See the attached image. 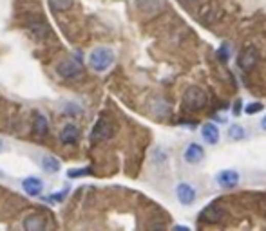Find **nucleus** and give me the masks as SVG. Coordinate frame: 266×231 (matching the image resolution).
Returning a JSON list of instances; mask_svg holds the SVG:
<instances>
[{"instance_id":"nucleus-1","label":"nucleus","mask_w":266,"mask_h":231,"mask_svg":"<svg viewBox=\"0 0 266 231\" xmlns=\"http://www.w3.org/2000/svg\"><path fill=\"white\" fill-rule=\"evenodd\" d=\"M207 103H209V98H207L203 89L199 87H194L192 85V87L187 89L185 94H183V107H185V110H189V112H197V110L204 109Z\"/></svg>"},{"instance_id":"nucleus-2","label":"nucleus","mask_w":266,"mask_h":231,"mask_svg":"<svg viewBox=\"0 0 266 231\" xmlns=\"http://www.w3.org/2000/svg\"><path fill=\"white\" fill-rule=\"evenodd\" d=\"M112 61H114V53H112L109 47H96V49L91 53V56H89V65L96 72L107 71L112 65Z\"/></svg>"},{"instance_id":"nucleus-3","label":"nucleus","mask_w":266,"mask_h":231,"mask_svg":"<svg viewBox=\"0 0 266 231\" xmlns=\"http://www.w3.org/2000/svg\"><path fill=\"white\" fill-rule=\"evenodd\" d=\"M259 58L261 56H259L257 47L247 46L239 53V56H237V65H239V69H243V71H254L259 64Z\"/></svg>"},{"instance_id":"nucleus-4","label":"nucleus","mask_w":266,"mask_h":231,"mask_svg":"<svg viewBox=\"0 0 266 231\" xmlns=\"http://www.w3.org/2000/svg\"><path fill=\"white\" fill-rule=\"evenodd\" d=\"M112 132H114V127L109 119L101 118L94 123L93 130H91V141L93 143H100V141H107L109 137H112Z\"/></svg>"},{"instance_id":"nucleus-5","label":"nucleus","mask_w":266,"mask_h":231,"mask_svg":"<svg viewBox=\"0 0 266 231\" xmlns=\"http://www.w3.org/2000/svg\"><path fill=\"white\" fill-rule=\"evenodd\" d=\"M58 74L64 76V78H69V80H73V78H78V76L81 74V61L80 58H67V60H64L62 64H58Z\"/></svg>"},{"instance_id":"nucleus-6","label":"nucleus","mask_w":266,"mask_h":231,"mask_svg":"<svg viewBox=\"0 0 266 231\" xmlns=\"http://www.w3.org/2000/svg\"><path fill=\"white\" fill-rule=\"evenodd\" d=\"M224 215H227V212H224L221 206L209 204L207 208L203 209V212L199 213V219L203 220V222H207V224H219L221 220L224 219Z\"/></svg>"},{"instance_id":"nucleus-7","label":"nucleus","mask_w":266,"mask_h":231,"mask_svg":"<svg viewBox=\"0 0 266 231\" xmlns=\"http://www.w3.org/2000/svg\"><path fill=\"white\" fill-rule=\"evenodd\" d=\"M176 195H177V201L181 202L183 206H190L196 201V190H194L189 182H179V184L176 186Z\"/></svg>"},{"instance_id":"nucleus-8","label":"nucleus","mask_w":266,"mask_h":231,"mask_svg":"<svg viewBox=\"0 0 266 231\" xmlns=\"http://www.w3.org/2000/svg\"><path fill=\"white\" fill-rule=\"evenodd\" d=\"M216 182L221 186V188H235L237 182H239V174L235 170H221L219 174L216 175Z\"/></svg>"},{"instance_id":"nucleus-9","label":"nucleus","mask_w":266,"mask_h":231,"mask_svg":"<svg viewBox=\"0 0 266 231\" xmlns=\"http://www.w3.org/2000/svg\"><path fill=\"white\" fill-rule=\"evenodd\" d=\"M183 157H185V161L189 164H199L201 161H203V157H204L203 146H201V144H197V143L189 144V146L185 148V154H183Z\"/></svg>"},{"instance_id":"nucleus-10","label":"nucleus","mask_w":266,"mask_h":231,"mask_svg":"<svg viewBox=\"0 0 266 231\" xmlns=\"http://www.w3.org/2000/svg\"><path fill=\"white\" fill-rule=\"evenodd\" d=\"M22 188L27 195H31V197H38L42 194L44 190V182L40 181L38 177H27L22 181Z\"/></svg>"},{"instance_id":"nucleus-11","label":"nucleus","mask_w":266,"mask_h":231,"mask_svg":"<svg viewBox=\"0 0 266 231\" xmlns=\"http://www.w3.org/2000/svg\"><path fill=\"white\" fill-rule=\"evenodd\" d=\"M24 227H26L27 231H40V229H46L47 222L42 215L33 213V215H29L27 219H24Z\"/></svg>"},{"instance_id":"nucleus-12","label":"nucleus","mask_w":266,"mask_h":231,"mask_svg":"<svg viewBox=\"0 0 266 231\" xmlns=\"http://www.w3.org/2000/svg\"><path fill=\"white\" fill-rule=\"evenodd\" d=\"M201 136L207 141V144H217V141H219V130H217V127L214 123H204L201 127Z\"/></svg>"},{"instance_id":"nucleus-13","label":"nucleus","mask_w":266,"mask_h":231,"mask_svg":"<svg viewBox=\"0 0 266 231\" xmlns=\"http://www.w3.org/2000/svg\"><path fill=\"white\" fill-rule=\"evenodd\" d=\"M60 141L64 144H74L78 141V129L74 125H66L60 130Z\"/></svg>"},{"instance_id":"nucleus-14","label":"nucleus","mask_w":266,"mask_h":231,"mask_svg":"<svg viewBox=\"0 0 266 231\" xmlns=\"http://www.w3.org/2000/svg\"><path fill=\"white\" fill-rule=\"evenodd\" d=\"M33 130H35L36 136H46L47 130H49V123H47L46 116L40 112L35 114V119H33Z\"/></svg>"},{"instance_id":"nucleus-15","label":"nucleus","mask_w":266,"mask_h":231,"mask_svg":"<svg viewBox=\"0 0 266 231\" xmlns=\"http://www.w3.org/2000/svg\"><path fill=\"white\" fill-rule=\"evenodd\" d=\"M49 8L54 13H64L69 11L73 8V0H49Z\"/></svg>"},{"instance_id":"nucleus-16","label":"nucleus","mask_w":266,"mask_h":231,"mask_svg":"<svg viewBox=\"0 0 266 231\" xmlns=\"http://www.w3.org/2000/svg\"><path fill=\"white\" fill-rule=\"evenodd\" d=\"M42 168L46 172H49V174H54V172L60 170V163H58V159H54V157L46 156L42 159Z\"/></svg>"},{"instance_id":"nucleus-17","label":"nucleus","mask_w":266,"mask_h":231,"mask_svg":"<svg viewBox=\"0 0 266 231\" xmlns=\"http://www.w3.org/2000/svg\"><path fill=\"white\" fill-rule=\"evenodd\" d=\"M29 27H31V31L36 34V38H40V40H44V38L49 34V27L46 26V24H40V22H33L29 24Z\"/></svg>"},{"instance_id":"nucleus-18","label":"nucleus","mask_w":266,"mask_h":231,"mask_svg":"<svg viewBox=\"0 0 266 231\" xmlns=\"http://www.w3.org/2000/svg\"><path fill=\"white\" fill-rule=\"evenodd\" d=\"M228 137H230V139H234V141H241V139H244V137H247V132H244L243 127L234 125V127H230V130H228Z\"/></svg>"},{"instance_id":"nucleus-19","label":"nucleus","mask_w":266,"mask_h":231,"mask_svg":"<svg viewBox=\"0 0 266 231\" xmlns=\"http://www.w3.org/2000/svg\"><path fill=\"white\" fill-rule=\"evenodd\" d=\"M64 114H69V116H78V114L81 112V109L78 105H74V103H67L66 107H64Z\"/></svg>"},{"instance_id":"nucleus-20","label":"nucleus","mask_w":266,"mask_h":231,"mask_svg":"<svg viewBox=\"0 0 266 231\" xmlns=\"http://www.w3.org/2000/svg\"><path fill=\"white\" fill-rule=\"evenodd\" d=\"M264 109V107H262V103H250V105H247V109H244V112L247 114H257V112H261V110Z\"/></svg>"},{"instance_id":"nucleus-21","label":"nucleus","mask_w":266,"mask_h":231,"mask_svg":"<svg viewBox=\"0 0 266 231\" xmlns=\"http://www.w3.org/2000/svg\"><path fill=\"white\" fill-rule=\"evenodd\" d=\"M91 174V168H80V170H71L69 174V177H81V175H89Z\"/></svg>"},{"instance_id":"nucleus-22","label":"nucleus","mask_w":266,"mask_h":231,"mask_svg":"<svg viewBox=\"0 0 266 231\" xmlns=\"http://www.w3.org/2000/svg\"><path fill=\"white\" fill-rule=\"evenodd\" d=\"M217 56H219V60L227 61V60H228V51H227V47H223V49L217 51Z\"/></svg>"},{"instance_id":"nucleus-23","label":"nucleus","mask_w":266,"mask_h":231,"mask_svg":"<svg viewBox=\"0 0 266 231\" xmlns=\"http://www.w3.org/2000/svg\"><path fill=\"white\" fill-rule=\"evenodd\" d=\"M64 195H66V194H56V195H49V197H47V202H53V201H62V199H64Z\"/></svg>"},{"instance_id":"nucleus-24","label":"nucleus","mask_w":266,"mask_h":231,"mask_svg":"<svg viewBox=\"0 0 266 231\" xmlns=\"http://www.w3.org/2000/svg\"><path fill=\"white\" fill-rule=\"evenodd\" d=\"M239 110H241V103L237 101V103L234 105V114H239Z\"/></svg>"},{"instance_id":"nucleus-25","label":"nucleus","mask_w":266,"mask_h":231,"mask_svg":"<svg viewBox=\"0 0 266 231\" xmlns=\"http://www.w3.org/2000/svg\"><path fill=\"white\" fill-rule=\"evenodd\" d=\"M261 127H262V130H266V116H262V119H261Z\"/></svg>"},{"instance_id":"nucleus-26","label":"nucleus","mask_w":266,"mask_h":231,"mask_svg":"<svg viewBox=\"0 0 266 231\" xmlns=\"http://www.w3.org/2000/svg\"><path fill=\"white\" fill-rule=\"evenodd\" d=\"M0 150H2V139H0Z\"/></svg>"}]
</instances>
